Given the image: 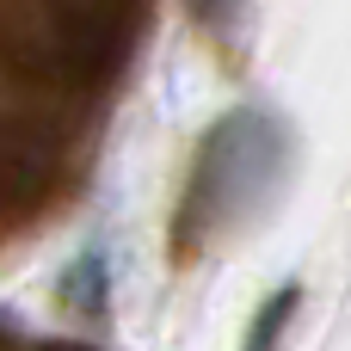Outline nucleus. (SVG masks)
<instances>
[{"label": "nucleus", "instance_id": "f257e3e1", "mask_svg": "<svg viewBox=\"0 0 351 351\" xmlns=\"http://www.w3.org/2000/svg\"><path fill=\"white\" fill-rule=\"evenodd\" d=\"M284 173H290V130H284V117H271L259 105L228 111L204 136V148L191 160V179H185V197H179V222H173V253L191 265L228 228L259 216L271 204V191L284 185Z\"/></svg>", "mask_w": 351, "mask_h": 351}, {"label": "nucleus", "instance_id": "f03ea898", "mask_svg": "<svg viewBox=\"0 0 351 351\" xmlns=\"http://www.w3.org/2000/svg\"><path fill=\"white\" fill-rule=\"evenodd\" d=\"M74 117H80V105L37 93L0 68V234L31 222L68 185L74 154H80Z\"/></svg>", "mask_w": 351, "mask_h": 351}, {"label": "nucleus", "instance_id": "7ed1b4c3", "mask_svg": "<svg viewBox=\"0 0 351 351\" xmlns=\"http://www.w3.org/2000/svg\"><path fill=\"white\" fill-rule=\"evenodd\" d=\"M105 284H111L105 253H80V259L68 265V278H62V302L80 308V315H105V296H111Z\"/></svg>", "mask_w": 351, "mask_h": 351}, {"label": "nucleus", "instance_id": "20e7f679", "mask_svg": "<svg viewBox=\"0 0 351 351\" xmlns=\"http://www.w3.org/2000/svg\"><path fill=\"white\" fill-rule=\"evenodd\" d=\"M185 6L216 43H241L247 25H253V0H185Z\"/></svg>", "mask_w": 351, "mask_h": 351}, {"label": "nucleus", "instance_id": "39448f33", "mask_svg": "<svg viewBox=\"0 0 351 351\" xmlns=\"http://www.w3.org/2000/svg\"><path fill=\"white\" fill-rule=\"evenodd\" d=\"M296 302H302V290H296V284H284V290L259 308V321L247 327V346H271V339L284 333V321H290V308H296Z\"/></svg>", "mask_w": 351, "mask_h": 351}, {"label": "nucleus", "instance_id": "423d86ee", "mask_svg": "<svg viewBox=\"0 0 351 351\" xmlns=\"http://www.w3.org/2000/svg\"><path fill=\"white\" fill-rule=\"evenodd\" d=\"M0 339H19V321H6V315H0Z\"/></svg>", "mask_w": 351, "mask_h": 351}]
</instances>
